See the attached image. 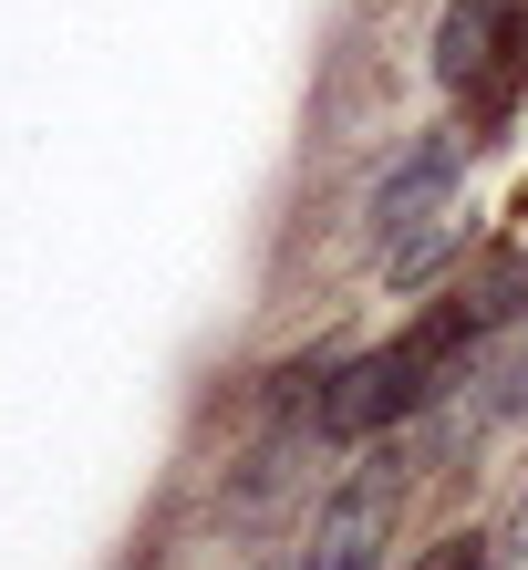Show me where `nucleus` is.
Returning <instances> with one entry per match:
<instances>
[{"label": "nucleus", "mask_w": 528, "mask_h": 570, "mask_svg": "<svg viewBox=\"0 0 528 570\" xmlns=\"http://www.w3.org/2000/svg\"><path fill=\"white\" fill-rule=\"evenodd\" d=\"M425 83H436V105L477 146H498L528 105V0H436V21H425Z\"/></svg>", "instance_id": "nucleus-1"}, {"label": "nucleus", "mask_w": 528, "mask_h": 570, "mask_svg": "<svg viewBox=\"0 0 528 570\" xmlns=\"http://www.w3.org/2000/svg\"><path fill=\"white\" fill-rule=\"evenodd\" d=\"M467 177H477V136L456 115L405 125V136L362 166V187H352V249H362V271H383L415 228L456 218V208H467Z\"/></svg>", "instance_id": "nucleus-2"}, {"label": "nucleus", "mask_w": 528, "mask_h": 570, "mask_svg": "<svg viewBox=\"0 0 528 570\" xmlns=\"http://www.w3.org/2000/svg\"><path fill=\"white\" fill-rule=\"evenodd\" d=\"M415 456L405 435H383V446H352L332 478L311 488V519H301V570H393L405 560V519H415Z\"/></svg>", "instance_id": "nucleus-3"}, {"label": "nucleus", "mask_w": 528, "mask_h": 570, "mask_svg": "<svg viewBox=\"0 0 528 570\" xmlns=\"http://www.w3.org/2000/svg\"><path fill=\"white\" fill-rule=\"evenodd\" d=\"M321 456H332L321 435L249 425V435H239V456L218 466V519H228V529H270L280 509H301V488H321V478H332Z\"/></svg>", "instance_id": "nucleus-4"}, {"label": "nucleus", "mask_w": 528, "mask_h": 570, "mask_svg": "<svg viewBox=\"0 0 528 570\" xmlns=\"http://www.w3.org/2000/svg\"><path fill=\"white\" fill-rule=\"evenodd\" d=\"M332 363H342V343H290V353H270V363H249V425H290V435H321V405H332Z\"/></svg>", "instance_id": "nucleus-5"}, {"label": "nucleus", "mask_w": 528, "mask_h": 570, "mask_svg": "<svg viewBox=\"0 0 528 570\" xmlns=\"http://www.w3.org/2000/svg\"><path fill=\"white\" fill-rule=\"evenodd\" d=\"M477 249H487V218H477V208H456V218H436V228H415V239L393 249L373 281H383V301H436Z\"/></svg>", "instance_id": "nucleus-6"}, {"label": "nucleus", "mask_w": 528, "mask_h": 570, "mask_svg": "<svg viewBox=\"0 0 528 570\" xmlns=\"http://www.w3.org/2000/svg\"><path fill=\"white\" fill-rule=\"evenodd\" d=\"M393 570H508V540H498V519H446V529H425Z\"/></svg>", "instance_id": "nucleus-7"}, {"label": "nucleus", "mask_w": 528, "mask_h": 570, "mask_svg": "<svg viewBox=\"0 0 528 570\" xmlns=\"http://www.w3.org/2000/svg\"><path fill=\"white\" fill-rule=\"evenodd\" d=\"M498 540H508V570H528V478H518V498L498 509Z\"/></svg>", "instance_id": "nucleus-8"}, {"label": "nucleus", "mask_w": 528, "mask_h": 570, "mask_svg": "<svg viewBox=\"0 0 528 570\" xmlns=\"http://www.w3.org/2000/svg\"><path fill=\"white\" fill-rule=\"evenodd\" d=\"M249 570H301V550H259V560H249Z\"/></svg>", "instance_id": "nucleus-9"}]
</instances>
